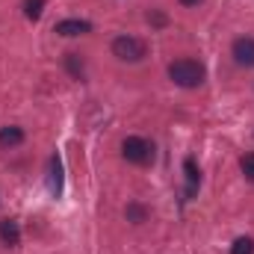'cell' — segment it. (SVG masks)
I'll return each instance as SVG.
<instances>
[{
  "label": "cell",
  "mask_w": 254,
  "mask_h": 254,
  "mask_svg": "<svg viewBox=\"0 0 254 254\" xmlns=\"http://www.w3.org/2000/svg\"><path fill=\"white\" fill-rule=\"evenodd\" d=\"M0 243L9 249H15L21 243V225L15 219H0Z\"/></svg>",
  "instance_id": "obj_7"
},
{
  "label": "cell",
  "mask_w": 254,
  "mask_h": 254,
  "mask_svg": "<svg viewBox=\"0 0 254 254\" xmlns=\"http://www.w3.org/2000/svg\"><path fill=\"white\" fill-rule=\"evenodd\" d=\"M63 190H65L63 160H60V154H54L48 160V192H51V198H63Z\"/></svg>",
  "instance_id": "obj_4"
},
{
  "label": "cell",
  "mask_w": 254,
  "mask_h": 254,
  "mask_svg": "<svg viewBox=\"0 0 254 254\" xmlns=\"http://www.w3.org/2000/svg\"><path fill=\"white\" fill-rule=\"evenodd\" d=\"M125 216L133 222V225H139V222H145V219H148V210H145L142 204H127Z\"/></svg>",
  "instance_id": "obj_12"
},
{
  "label": "cell",
  "mask_w": 254,
  "mask_h": 254,
  "mask_svg": "<svg viewBox=\"0 0 254 254\" xmlns=\"http://www.w3.org/2000/svg\"><path fill=\"white\" fill-rule=\"evenodd\" d=\"M122 154L133 166H151L154 163V142H148L142 136H127L122 142Z\"/></svg>",
  "instance_id": "obj_2"
},
{
  "label": "cell",
  "mask_w": 254,
  "mask_h": 254,
  "mask_svg": "<svg viewBox=\"0 0 254 254\" xmlns=\"http://www.w3.org/2000/svg\"><path fill=\"white\" fill-rule=\"evenodd\" d=\"M24 142V130L21 127H0V148H15Z\"/></svg>",
  "instance_id": "obj_9"
},
{
  "label": "cell",
  "mask_w": 254,
  "mask_h": 254,
  "mask_svg": "<svg viewBox=\"0 0 254 254\" xmlns=\"http://www.w3.org/2000/svg\"><path fill=\"white\" fill-rule=\"evenodd\" d=\"M231 254H254V240L252 237H240V240L231 246Z\"/></svg>",
  "instance_id": "obj_13"
},
{
  "label": "cell",
  "mask_w": 254,
  "mask_h": 254,
  "mask_svg": "<svg viewBox=\"0 0 254 254\" xmlns=\"http://www.w3.org/2000/svg\"><path fill=\"white\" fill-rule=\"evenodd\" d=\"M240 169H243L246 181H252V184H254V154H246V157H240Z\"/></svg>",
  "instance_id": "obj_14"
},
{
  "label": "cell",
  "mask_w": 254,
  "mask_h": 254,
  "mask_svg": "<svg viewBox=\"0 0 254 254\" xmlns=\"http://www.w3.org/2000/svg\"><path fill=\"white\" fill-rule=\"evenodd\" d=\"M181 3H184V6H198L201 0H181Z\"/></svg>",
  "instance_id": "obj_16"
},
{
  "label": "cell",
  "mask_w": 254,
  "mask_h": 254,
  "mask_svg": "<svg viewBox=\"0 0 254 254\" xmlns=\"http://www.w3.org/2000/svg\"><path fill=\"white\" fill-rule=\"evenodd\" d=\"M148 24H157V27H163V24H166V15H160V12H148Z\"/></svg>",
  "instance_id": "obj_15"
},
{
  "label": "cell",
  "mask_w": 254,
  "mask_h": 254,
  "mask_svg": "<svg viewBox=\"0 0 254 254\" xmlns=\"http://www.w3.org/2000/svg\"><path fill=\"white\" fill-rule=\"evenodd\" d=\"M65 68H68V74H71L74 80H83V74H86V65L80 60V54H68V57H65Z\"/></svg>",
  "instance_id": "obj_10"
},
{
  "label": "cell",
  "mask_w": 254,
  "mask_h": 254,
  "mask_svg": "<svg viewBox=\"0 0 254 254\" xmlns=\"http://www.w3.org/2000/svg\"><path fill=\"white\" fill-rule=\"evenodd\" d=\"M204 77H207V68L198 63V60H175V63L169 65V80L175 83V86H181V89H195V86H201L204 83Z\"/></svg>",
  "instance_id": "obj_1"
},
{
  "label": "cell",
  "mask_w": 254,
  "mask_h": 254,
  "mask_svg": "<svg viewBox=\"0 0 254 254\" xmlns=\"http://www.w3.org/2000/svg\"><path fill=\"white\" fill-rule=\"evenodd\" d=\"M184 175H187V198H192V195L198 192V184H201V169L195 166L192 157L184 160Z\"/></svg>",
  "instance_id": "obj_8"
},
{
  "label": "cell",
  "mask_w": 254,
  "mask_h": 254,
  "mask_svg": "<svg viewBox=\"0 0 254 254\" xmlns=\"http://www.w3.org/2000/svg\"><path fill=\"white\" fill-rule=\"evenodd\" d=\"M113 57H119L122 63H139V60L148 57V48H145V42L136 39V36H119V39L113 42Z\"/></svg>",
  "instance_id": "obj_3"
},
{
  "label": "cell",
  "mask_w": 254,
  "mask_h": 254,
  "mask_svg": "<svg viewBox=\"0 0 254 254\" xmlns=\"http://www.w3.org/2000/svg\"><path fill=\"white\" fill-rule=\"evenodd\" d=\"M42 12H45V0H24V15L30 21H39Z\"/></svg>",
  "instance_id": "obj_11"
},
{
  "label": "cell",
  "mask_w": 254,
  "mask_h": 254,
  "mask_svg": "<svg viewBox=\"0 0 254 254\" xmlns=\"http://www.w3.org/2000/svg\"><path fill=\"white\" fill-rule=\"evenodd\" d=\"M54 33L57 36H86V33H92V24L89 21H83V18H65V21H60L57 27H54Z\"/></svg>",
  "instance_id": "obj_6"
},
{
  "label": "cell",
  "mask_w": 254,
  "mask_h": 254,
  "mask_svg": "<svg viewBox=\"0 0 254 254\" xmlns=\"http://www.w3.org/2000/svg\"><path fill=\"white\" fill-rule=\"evenodd\" d=\"M231 54H234V60H237V65H246V68H254V39H249V36L237 39V42H234V48H231Z\"/></svg>",
  "instance_id": "obj_5"
}]
</instances>
